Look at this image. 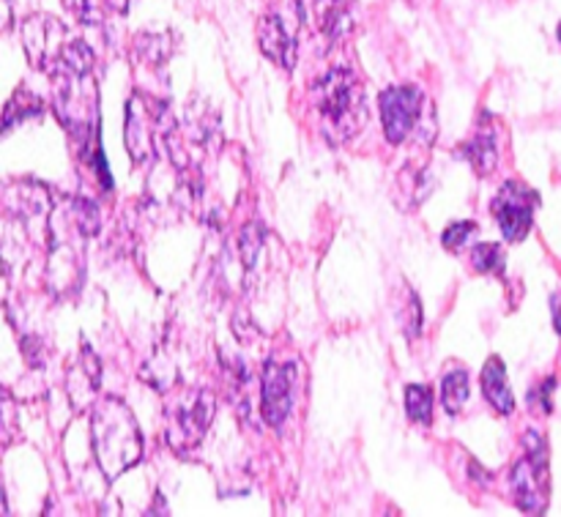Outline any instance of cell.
I'll return each mask as SVG.
<instances>
[{
  "label": "cell",
  "mask_w": 561,
  "mask_h": 517,
  "mask_svg": "<svg viewBox=\"0 0 561 517\" xmlns=\"http://www.w3.org/2000/svg\"><path fill=\"white\" fill-rule=\"evenodd\" d=\"M91 444L96 463L110 482L140 463L142 433L137 427L135 414L126 403L115 398H104L93 403L91 411Z\"/></svg>",
  "instance_id": "obj_1"
},
{
  "label": "cell",
  "mask_w": 561,
  "mask_h": 517,
  "mask_svg": "<svg viewBox=\"0 0 561 517\" xmlns=\"http://www.w3.org/2000/svg\"><path fill=\"white\" fill-rule=\"evenodd\" d=\"M312 102L321 115L323 135L334 146L359 135L367 120L365 88L351 69H329L312 85Z\"/></svg>",
  "instance_id": "obj_2"
},
{
  "label": "cell",
  "mask_w": 561,
  "mask_h": 517,
  "mask_svg": "<svg viewBox=\"0 0 561 517\" xmlns=\"http://www.w3.org/2000/svg\"><path fill=\"white\" fill-rule=\"evenodd\" d=\"M164 420H168L170 449L179 455L192 452L201 447L214 420V394L206 389H190V392L175 394V400L164 405Z\"/></svg>",
  "instance_id": "obj_3"
},
{
  "label": "cell",
  "mask_w": 561,
  "mask_h": 517,
  "mask_svg": "<svg viewBox=\"0 0 561 517\" xmlns=\"http://www.w3.org/2000/svg\"><path fill=\"white\" fill-rule=\"evenodd\" d=\"M22 47H25L27 60L33 69L47 71V74H60L64 69L66 49L71 44V33L58 16L53 14H31L20 25Z\"/></svg>",
  "instance_id": "obj_4"
},
{
  "label": "cell",
  "mask_w": 561,
  "mask_h": 517,
  "mask_svg": "<svg viewBox=\"0 0 561 517\" xmlns=\"http://www.w3.org/2000/svg\"><path fill=\"white\" fill-rule=\"evenodd\" d=\"M168 104L148 99L146 93H135L126 102V148L137 164L151 162L157 153L153 142L162 131H168Z\"/></svg>",
  "instance_id": "obj_5"
},
{
  "label": "cell",
  "mask_w": 561,
  "mask_h": 517,
  "mask_svg": "<svg viewBox=\"0 0 561 517\" xmlns=\"http://www.w3.org/2000/svg\"><path fill=\"white\" fill-rule=\"evenodd\" d=\"M537 206H540V195L520 181H507L499 189V195L491 203V211L510 244H518L529 235Z\"/></svg>",
  "instance_id": "obj_6"
},
{
  "label": "cell",
  "mask_w": 561,
  "mask_h": 517,
  "mask_svg": "<svg viewBox=\"0 0 561 517\" xmlns=\"http://www.w3.org/2000/svg\"><path fill=\"white\" fill-rule=\"evenodd\" d=\"M422 91L416 85H394L387 88L378 99V107H381V120H383V135L392 146L409 140L411 131L416 129L422 115Z\"/></svg>",
  "instance_id": "obj_7"
},
{
  "label": "cell",
  "mask_w": 561,
  "mask_h": 517,
  "mask_svg": "<svg viewBox=\"0 0 561 517\" xmlns=\"http://www.w3.org/2000/svg\"><path fill=\"white\" fill-rule=\"evenodd\" d=\"M294 387H296V365L294 361H274L263 365L261 381V411L263 420L279 430L285 420L294 411Z\"/></svg>",
  "instance_id": "obj_8"
},
{
  "label": "cell",
  "mask_w": 561,
  "mask_h": 517,
  "mask_svg": "<svg viewBox=\"0 0 561 517\" xmlns=\"http://www.w3.org/2000/svg\"><path fill=\"white\" fill-rule=\"evenodd\" d=\"M301 22L305 20L288 22V16H283L279 11H268L261 20V25H257V44H261L263 55L288 71L294 69L296 55H299L296 53L299 49V44H296V27Z\"/></svg>",
  "instance_id": "obj_9"
},
{
  "label": "cell",
  "mask_w": 561,
  "mask_h": 517,
  "mask_svg": "<svg viewBox=\"0 0 561 517\" xmlns=\"http://www.w3.org/2000/svg\"><path fill=\"white\" fill-rule=\"evenodd\" d=\"M513 491L515 504L529 515H542L548 507V466L535 463V460L524 458L513 469Z\"/></svg>",
  "instance_id": "obj_10"
},
{
  "label": "cell",
  "mask_w": 561,
  "mask_h": 517,
  "mask_svg": "<svg viewBox=\"0 0 561 517\" xmlns=\"http://www.w3.org/2000/svg\"><path fill=\"white\" fill-rule=\"evenodd\" d=\"M482 394L488 398V403L499 411V414L510 416L515 411V398L513 389L507 383V367L499 356H491L488 365L482 367Z\"/></svg>",
  "instance_id": "obj_11"
},
{
  "label": "cell",
  "mask_w": 561,
  "mask_h": 517,
  "mask_svg": "<svg viewBox=\"0 0 561 517\" xmlns=\"http://www.w3.org/2000/svg\"><path fill=\"white\" fill-rule=\"evenodd\" d=\"M80 387H82V405H85V400L91 403L93 394H96L99 389V361L91 348H82V356L77 359V365L71 367L69 376H66V392H69L71 403H75L77 394H80Z\"/></svg>",
  "instance_id": "obj_12"
},
{
  "label": "cell",
  "mask_w": 561,
  "mask_h": 517,
  "mask_svg": "<svg viewBox=\"0 0 561 517\" xmlns=\"http://www.w3.org/2000/svg\"><path fill=\"white\" fill-rule=\"evenodd\" d=\"M466 159L471 162L477 175H491L493 170L499 168V142H496V131L488 126V129L477 131L463 148H460Z\"/></svg>",
  "instance_id": "obj_13"
},
{
  "label": "cell",
  "mask_w": 561,
  "mask_h": 517,
  "mask_svg": "<svg viewBox=\"0 0 561 517\" xmlns=\"http://www.w3.org/2000/svg\"><path fill=\"white\" fill-rule=\"evenodd\" d=\"M318 25L321 33L334 44L351 31V3L348 0H316Z\"/></svg>",
  "instance_id": "obj_14"
},
{
  "label": "cell",
  "mask_w": 561,
  "mask_h": 517,
  "mask_svg": "<svg viewBox=\"0 0 561 517\" xmlns=\"http://www.w3.org/2000/svg\"><path fill=\"white\" fill-rule=\"evenodd\" d=\"M44 113V102L38 96L27 91H16L11 96V102L5 104V115H3V131L14 129V124L27 118H36V115Z\"/></svg>",
  "instance_id": "obj_15"
},
{
  "label": "cell",
  "mask_w": 561,
  "mask_h": 517,
  "mask_svg": "<svg viewBox=\"0 0 561 517\" xmlns=\"http://www.w3.org/2000/svg\"><path fill=\"white\" fill-rule=\"evenodd\" d=\"M405 414L416 425H433V392L425 383L405 387Z\"/></svg>",
  "instance_id": "obj_16"
},
{
  "label": "cell",
  "mask_w": 561,
  "mask_h": 517,
  "mask_svg": "<svg viewBox=\"0 0 561 517\" xmlns=\"http://www.w3.org/2000/svg\"><path fill=\"white\" fill-rule=\"evenodd\" d=\"M469 400V372L453 370L442 381V405L447 414H460V409Z\"/></svg>",
  "instance_id": "obj_17"
},
{
  "label": "cell",
  "mask_w": 561,
  "mask_h": 517,
  "mask_svg": "<svg viewBox=\"0 0 561 517\" xmlns=\"http://www.w3.org/2000/svg\"><path fill=\"white\" fill-rule=\"evenodd\" d=\"M471 263L480 274H496V277H502L504 268H507V257L499 244H477L471 250Z\"/></svg>",
  "instance_id": "obj_18"
},
{
  "label": "cell",
  "mask_w": 561,
  "mask_h": 517,
  "mask_svg": "<svg viewBox=\"0 0 561 517\" xmlns=\"http://www.w3.org/2000/svg\"><path fill=\"white\" fill-rule=\"evenodd\" d=\"M142 42L148 44V47H142L140 42H137V55L140 58H146L148 64H162V60L170 58V33H142Z\"/></svg>",
  "instance_id": "obj_19"
},
{
  "label": "cell",
  "mask_w": 561,
  "mask_h": 517,
  "mask_svg": "<svg viewBox=\"0 0 561 517\" xmlns=\"http://www.w3.org/2000/svg\"><path fill=\"white\" fill-rule=\"evenodd\" d=\"M263 239H266V233L261 230V225H247V228L241 230L239 250H241V257H244L247 268H252L257 263V255H261L263 250Z\"/></svg>",
  "instance_id": "obj_20"
},
{
  "label": "cell",
  "mask_w": 561,
  "mask_h": 517,
  "mask_svg": "<svg viewBox=\"0 0 561 517\" xmlns=\"http://www.w3.org/2000/svg\"><path fill=\"white\" fill-rule=\"evenodd\" d=\"M474 233H477V222H469V219H466V222H453L442 233V244L447 246L449 252H460L471 239H474Z\"/></svg>",
  "instance_id": "obj_21"
},
{
  "label": "cell",
  "mask_w": 561,
  "mask_h": 517,
  "mask_svg": "<svg viewBox=\"0 0 561 517\" xmlns=\"http://www.w3.org/2000/svg\"><path fill=\"white\" fill-rule=\"evenodd\" d=\"M524 449H526V458L535 460V463L548 466V447H546V438L540 433L529 430L524 436Z\"/></svg>",
  "instance_id": "obj_22"
},
{
  "label": "cell",
  "mask_w": 561,
  "mask_h": 517,
  "mask_svg": "<svg viewBox=\"0 0 561 517\" xmlns=\"http://www.w3.org/2000/svg\"><path fill=\"white\" fill-rule=\"evenodd\" d=\"M553 389H557V378H546V381L540 383V387L535 389V392H531V405H535V409H540L542 414H551L553 411V403H551V392Z\"/></svg>",
  "instance_id": "obj_23"
},
{
  "label": "cell",
  "mask_w": 561,
  "mask_h": 517,
  "mask_svg": "<svg viewBox=\"0 0 561 517\" xmlns=\"http://www.w3.org/2000/svg\"><path fill=\"white\" fill-rule=\"evenodd\" d=\"M553 326H557V332L561 334V299H553Z\"/></svg>",
  "instance_id": "obj_24"
},
{
  "label": "cell",
  "mask_w": 561,
  "mask_h": 517,
  "mask_svg": "<svg viewBox=\"0 0 561 517\" xmlns=\"http://www.w3.org/2000/svg\"><path fill=\"white\" fill-rule=\"evenodd\" d=\"M559 42H561V25H559Z\"/></svg>",
  "instance_id": "obj_25"
}]
</instances>
